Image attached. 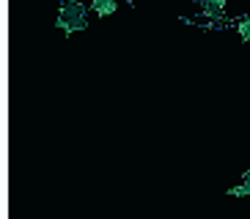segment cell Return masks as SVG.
Listing matches in <instances>:
<instances>
[{"instance_id": "cell-1", "label": "cell", "mask_w": 250, "mask_h": 219, "mask_svg": "<svg viewBox=\"0 0 250 219\" xmlns=\"http://www.w3.org/2000/svg\"><path fill=\"white\" fill-rule=\"evenodd\" d=\"M58 28L66 36L88 28V8H85V3H80V0H63L61 11H58Z\"/></svg>"}, {"instance_id": "cell-2", "label": "cell", "mask_w": 250, "mask_h": 219, "mask_svg": "<svg viewBox=\"0 0 250 219\" xmlns=\"http://www.w3.org/2000/svg\"><path fill=\"white\" fill-rule=\"evenodd\" d=\"M226 6L228 0H198L201 25H226Z\"/></svg>"}, {"instance_id": "cell-3", "label": "cell", "mask_w": 250, "mask_h": 219, "mask_svg": "<svg viewBox=\"0 0 250 219\" xmlns=\"http://www.w3.org/2000/svg\"><path fill=\"white\" fill-rule=\"evenodd\" d=\"M91 11L96 17H113L118 11V0H91Z\"/></svg>"}, {"instance_id": "cell-4", "label": "cell", "mask_w": 250, "mask_h": 219, "mask_svg": "<svg viewBox=\"0 0 250 219\" xmlns=\"http://www.w3.org/2000/svg\"><path fill=\"white\" fill-rule=\"evenodd\" d=\"M234 30L242 36V41H250V14H242L234 19Z\"/></svg>"}, {"instance_id": "cell-5", "label": "cell", "mask_w": 250, "mask_h": 219, "mask_svg": "<svg viewBox=\"0 0 250 219\" xmlns=\"http://www.w3.org/2000/svg\"><path fill=\"white\" fill-rule=\"evenodd\" d=\"M228 195H234V197H248V200H250V186H248V183H239V186H234V189H228Z\"/></svg>"}, {"instance_id": "cell-6", "label": "cell", "mask_w": 250, "mask_h": 219, "mask_svg": "<svg viewBox=\"0 0 250 219\" xmlns=\"http://www.w3.org/2000/svg\"><path fill=\"white\" fill-rule=\"evenodd\" d=\"M242 183H248V186H250V167L245 170V175H242Z\"/></svg>"}, {"instance_id": "cell-7", "label": "cell", "mask_w": 250, "mask_h": 219, "mask_svg": "<svg viewBox=\"0 0 250 219\" xmlns=\"http://www.w3.org/2000/svg\"><path fill=\"white\" fill-rule=\"evenodd\" d=\"M129 3H135V0H129Z\"/></svg>"}]
</instances>
